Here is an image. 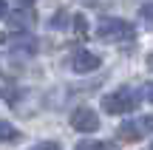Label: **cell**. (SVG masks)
Listing matches in <instances>:
<instances>
[{"mask_svg":"<svg viewBox=\"0 0 153 150\" xmlns=\"http://www.w3.org/2000/svg\"><path fill=\"white\" fill-rule=\"evenodd\" d=\"M139 99H142L139 91L122 85V88H114V91H108V94L102 96V108L108 113H114V116H125V113H131L133 108L139 105Z\"/></svg>","mask_w":153,"mask_h":150,"instance_id":"cell-1","label":"cell"},{"mask_svg":"<svg viewBox=\"0 0 153 150\" xmlns=\"http://www.w3.org/2000/svg\"><path fill=\"white\" fill-rule=\"evenodd\" d=\"M97 37L105 40V43H131L136 37L133 26L122 17H102L97 23Z\"/></svg>","mask_w":153,"mask_h":150,"instance_id":"cell-2","label":"cell"},{"mask_svg":"<svg viewBox=\"0 0 153 150\" xmlns=\"http://www.w3.org/2000/svg\"><path fill=\"white\" fill-rule=\"evenodd\" d=\"M150 133H153V113H145L136 119H122V125L116 128V139L122 142H139Z\"/></svg>","mask_w":153,"mask_h":150,"instance_id":"cell-3","label":"cell"},{"mask_svg":"<svg viewBox=\"0 0 153 150\" xmlns=\"http://www.w3.org/2000/svg\"><path fill=\"white\" fill-rule=\"evenodd\" d=\"M71 128L76 133H97L99 130V113L88 105H79L71 111Z\"/></svg>","mask_w":153,"mask_h":150,"instance_id":"cell-4","label":"cell"},{"mask_svg":"<svg viewBox=\"0 0 153 150\" xmlns=\"http://www.w3.org/2000/svg\"><path fill=\"white\" fill-rule=\"evenodd\" d=\"M6 17V26L11 28V31H31L34 26H37V11L31 9V6H17V9H11Z\"/></svg>","mask_w":153,"mask_h":150,"instance_id":"cell-5","label":"cell"},{"mask_svg":"<svg viewBox=\"0 0 153 150\" xmlns=\"http://www.w3.org/2000/svg\"><path fill=\"white\" fill-rule=\"evenodd\" d=\"M102 65V57L97 51H88V48H76L71 57H68V68L74 74H91Z\"/></svg>","mask_w":153,"mask_h":150,"instance_id":"cell-6","label":"cell"},{"mask_svg":"<svg viewBox=\"0 0 153 150\" xmlns=\"http://www.w3.org/2000/svg\"><path fill=\"white\" fill-rule=\"evenodd\" d=\"M6 48H14V51H23V54H34L37 51V37L31 31H14L11 37L3 40Z\"/></svg>","mask_w":153,"mask_h":150,"instance_id":"cell-7","label":"cell"},{"mask_svg":"<svg viewBox=\"0 0 153 150\" xmlns=\"http://www.w3.org/2000/svg\"><path fill=\"white\" fill-rule=\"evenodd\" d=\"M20 139V128L9 122V119H0V142H17Z\"/></svg>","mask_w":153,"mask_h":150,"instance_id":"cell-8","label":"cell"},{"mask_svg":"<svg viewBox=\"0 0 153 150\" xmlns=\"http://www.w3.org/2000/svg\"><path fill=\"white\" fill-rule=\"evenodd\" d=\"M76 150H111V147L105 145V142H79Z\"/></svg>","mask_w":153,"mask_h":150,"instance_id":"cell-9","label":"cell"},{"mask_svg":"<svg viewBox=\"0 0 153 150\" xmlns=\"http://www.w3.org/2000/svg\"><path fill=\"white\" fill-rule=\"evenodd\" d=\"M28 150H60V142H51V139H43L37 145H31Z\"/></svg>","mask_w":153,"mask_h":150,"instance_id":"cell-10","label":"cell"},{"mask_svg":"<svg viewBox=\"0 0 153 150\" xmlns=\"http://www.w3.org/2000/svg\"><path fill=\"white\" fill-rule=\"evenodd\" d=\"M85 28H88V23H85V17H82V14H76V17H74V31H79V34H85Z\"/></svg>","mask_w":153,"mask_h":150,"instance_id":"cell-11","label":"cell"},{"mask_svg":"<svg viewBox=\"0 0 153 150\" xmlns=\"http://www.w3.org/2000/svg\"><path fill=\"white\" fill-rule=\"evenodd\" d=\"M142 94H145V99H148V102H153V82L145 85V88H142Z\"/></svg>","mask_w":153,"mask_h":150,"instance_id":"cell-12","label":"cell"},{"mask_svg":"<svg viewBox=\"0 0 153 150\" xmlns=\"http://www.w3.org/2000/svg\"><path fill=\"white\" fill-rule=\"evenodd\" d=\"M6 14V0H0V17Z\"/></svg>","mask_w":153,"mask_h":150,"instance_id":"cell-13","label":"cell"},{"mask_svg":"<svg viewBox=\"0 0 153 150\" xmlns=\"http://www.w3.org/2000/svg\"><path fill=\"white\" fill-rule=\"evenodd\" d=\"M20 3H23V6H31V3H37V0H20Z\"/></svg>","mask_w":153,"mask_h":150,"instance_id":"cell-14","label":"cell"},{"mask_svg":"<svg viewBox=\"0 0 153 150\" xmlns=\"http://www.w3.org/2000/svg\"><path fill=\"white\" fill-rule=\"evenodd\" d=\"M150 65H153V57H150Z\"/></svg>","mask_w":153,"mask_h":150,"instance_id":"cell-15","label":"cell"},{"mask_svg":"<svg viewBox=\"0 0 153 150\" xmlns=\"http://www.w3.org/2000/svg\"><path fill=\"white\" fill-rule=\"evenodd\" d=\"M150 150H153V142H150Z\"/></svg>","mask_w":153,"mask_h":150,"instance_id":"cell-16","label":"cell"}]
</instances>
